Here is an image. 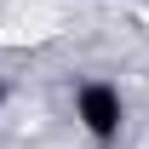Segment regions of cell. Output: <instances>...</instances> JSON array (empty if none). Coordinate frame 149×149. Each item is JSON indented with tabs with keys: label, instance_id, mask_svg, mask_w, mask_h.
<instances>
[{
	"label": "cell",
	"instance_id": "6da1fadb",
	"mask_svg": "<svg viewBox=\"0 0 149 149\" xmlns=\"http://www.w3.org/2000/svg\"><path fill=\"white\" fill-rule=\"evenodd\" d=\"M80 120H86L92 138H115V132H120V97H115L109 86H86V92H80Z\"/></svg>",
	"mask_w": 149,
	"mask_h": 149
}]
</instances>
